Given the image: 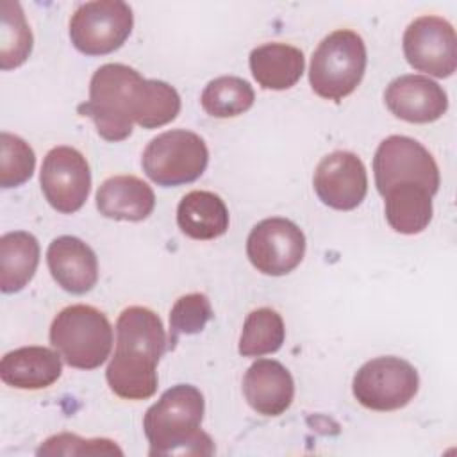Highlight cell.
<instances>
[{
  "instance_id": "6da1fadb",
  "label": "cell",
  "mask_w": 457,
  "mask_h": 457,
  "mask_svg": "<svg viewBox=\"0 0 457 457\" xmlns=\"http://www.w3.org/2000/svg\"><path fill=\"white\" fill-rule=\"evenodd\" d=\"M168 346L161 318L148 307L130 305L116 321V348L105 378L125 400H146L157 391V364Z\"/></svg>"
},
{
  "instance_id": "7a4b0ae2",
  "label": "cell",
  "mask_w": 457,
  "mask_h": 457,
  "mask_svg": "<svg viewBox=\"0 0 457 457\" xmlns=\"http://www.w3.org/2000/svg\"><path fill=\"white\" fill-rule=\"evenodd\" d=\"M204 409V395L195 386L177 384L166 389L143 418L148 455L214 453L211 436L202 430Z\"/></svg>"
},
{
  "instance_id": "3957f363",
  "label": "cell",
  "mask_w": 457,
  "mask_h": 457,
  "mask_svg": "<svg viewBox=\"0 0 457 457\" xmlns=\"http://www.w3.org/2000/svg\"><path fill=\"white\" fill-rule=\"evenodd\" d=\"M143 77L137 70L107 62L89 80V98L79 105L82 116L91 118L96 132L107 141H123L132 134L134 104Z\"/></svg>"
},
{
  "instance_id": "277c9868",
  "label": "cell",
  "mask_w": 457,
  "mask_h": 457,
  "mask_svg": "<svg viewBox=\"0 0 457 457\" xmlns=\"http://www.w3.org/2000/svg\"><path fill=\"white\" fill-rule=\"evenodd\" d=\"M50 343L68 366L95 370L111 355L112 327L107 316L91 305H68L50 325Z\"/></svg>"
},
{
  "instance_id": "5b68a950",
  "label": "cell",
  "mask_w": 457,
  "mask_h": 457,
  "mask_svg": "<svg viewBox=\"0 0 457 457\" xmlns=\"http://www.w3.org/2000/svg\"><path fill=\"white\" fill-rule=\"evenodd\" d=\"M366 61V45L357 32L350 29L330 32L311 57L309 82L312 91L325 100L341 102L361 84Z\"/></svg>"
},
{
  "instance_id": "8992f818",
  "label": "cell",
  "mask_w": 457,
  "mask_h": 457,
  "mask_svg": "<svg viewBox=\"0 0 457 457\" xmlns=\"http://www.w3.org/2000/svg\"><path fill=\"white\" fill-rule=\"evenodd\" d=\"M205 141L186 129H173L155 136L143 152L145 175L162 187L195 182L207 168Z\"/></svg>"
},
{
  "instance_id": "52a82bcc",
  "label": "cell",
  "mask_w": 457,
  "mask_h": 457,
  "mask_svg": "<svg viewBox=\"0 0 457 457\" xmlns=\"http://www.w3.org/2000/svg\"><path fill=\"white\" fill-rule=\"evenodd\" d=\"M420 377L416 368L395 355L375 357L364 362L353 375L352 391L355 400L371 411H396L405 407L418 393Z\"/></svg>"
},
{
  "instance_id": "ba28073f",
  "label": "cell",
  "mask_w": 457,
  "mask_h": 457,
  "mask_svg": "<svg viewBox=\"0 0 457 457\" xmlns=\"http://www.w3.org/2000/svg\"><path fill=\"white\" fill-rule=\"evenodd\" d=\"M134 14L121 0L80 4L70 20L71 45L86 55H107L130 36Z\"/></svg>"
},
{
  "instance_id": "9c48e42d",
  "label": "cell",
  "mask_w": 457,
  "mask_h": 457,
  "mask_svg": "<svg viewBox=\"0 0 457 457\" xmlns=\"http://www.w3.org/2000/svg\"><path fill=\"white\" fill-rule=\"evenodd\" d=\"M375 186L380 195L398 184H418L432 196L439 189V168L432 154L407 136L386 137L373 157Z\"/></svg>"
},
{
  "instance_id": "30bf717a",
  "label": "cell",
  "mask_w": 457,
  "mask_h": 457,
  "mask_svg": "<svg viewBox=\"0 0 457 457\" xmlns=\"http://www.w3.org/2000/svg\"><path fill=\"white\" fill-rule=\"evenodd\" d=\"M407 62L427 75L446 79L457 68V37L450 21L425 14L409 23L402 39Z\"/></svg>"
},
{
  "instance_id": "8fae6325",
  "label": "cell",
  "mask_w": 457,
  "mask_h": 457,
  "mask_svg": "<svg viewBox=\"0 0 457 457\" xmlns=\"http://www.w3.org/2000/svg\"><path fill=\"white\" fill-rule=\"evenodd\" d=\"M305 236L287 218H266L248 234L246 255L252 266L271 277L291 273L303 259Z\"/></svg>"
},
{
  "instance_id": "7c38bea8",
  "label": "cell",
  "mask_w": 457,
  "mask_h": 457,
  "mask_svg": "<svg viewBox=\"0 0 457 457\" xmlns=\"http://www.w3.org/2000/svg\"><path fill=\"white\" fill-rule=\"evenodd\" d=\"M39 184L46 202L57 212H77L91 191L89 164L77 148L55 146L43 159Z\"/></svg>"
},
{
  "instance_id": "4fadbf2b",
  "label": "cell",
  "mask_w": 457,
  "mask_h": 457,
  "mask_svg": "<svg viewBox=\"0 0 457 457\" xmlns=\"http://www.w3.org/2000/svg\"><path fill=\"white\" fill-rule=\"evenodd\" d=\"M312 184L318 198L336 211L355 209L368 193L364 162L353 152L345 150L332 152L320 161Z\"/></svg>"
},
{
  "instance_id": "5bb4252c",
  "label": "cell",
  "mask_w": 457,
  "mask_h": 457,
  "mask_svg": "<svg viewBox=\"0 0 457 457\" xmlns=\"http://www.w3.org/2000/svg\"><path fill=\"white\" fill-rule=\"evenodd\" d=\"M386 107L409 123H432L448 109L446 91L425 75H400L384 91Z\"/></svg>"
},
{
  "instance_id": "9a60e30c",
  "label": "cell",
  "mask_w": 457,
  "mask_h": 457,
  "mask_svg": "<svg viewBox=\"0 0 457 457\" xmlns=\"http://www.w3.org/2000/svg\"><path fill=\"white\" fill-rule=\"evenodd\" d=\"M46 264L57 286L71 295H84L96 286V255L87 243L75 236L55 237L48 245Z\"/></svg>"
},
{
  "instance_id": "2e32d148",
  "label": "cell",
  "mask_w": 457,
  "mask_h": 457,
  "mask_svg": "<svg viewBox=\"0 0 457 457\" xmlns=\"http://www.w3.org/2000/svg\"><path fill=\"white\" fill-rule=\"evenodd\" d=\"M243 395L255 412L280 416L293 403L295 380L278 361L257 359L245 373Z\"/></svg>"
},
{
  "instance_id": "e0dca14e",
  "label": "cell",
  "mask_w": 457,
  "mask_h": 457,
  "mask_svg": "<svg viewBox=\"0 0 457 457\" xmlns=\"http://www.w3.org/2000/svg\"><path fill=\"white\" fill-rule=\"evenodd\" d=\"M155 195L152 187L134 175L105 179L96 191V209L116 221H141L152 214Z\"/></svg>"
},
{
  "instance_id": "ac0fdd59",
  "label": "cell",
  "mask_w": 457,
  "mask_h": 457,
  "mask_svg": "<svg viewBox=\"0 0 457 457\" xmlns=\"http://www.w3.org/2000/svg\"><path fill=\"white\" fill-rule=\"evenodd\" d=\"M61 359L46 346H21L2 357L0 377L16 389H45L61 377Z\"/></svg>"
},
{
  "instance_id": "d6986e66",
  "label": "cell",
  "mask_w": 457,
  "mask_h": 457,
  "mask_svg": "<svg viewBox=\"0 0 457 457\" xmlns=\"http://www.w3.org/2000/svg\"><path fill=\"white\" fill-rule=\"evenodd\" d=\"M250 71L264 89L293 87L305 68L303 52L287 43H264L250 52Z\"/></svg>"
},
{
  "instance_id": "ffe728a7",
  "label": "cell",
  "mask_w": 457,
  "mask_h": 457,
  "mask_svg": "<svg viewBox=\"0 0 457 457\" xmlns=\"http://www.w3.org/2000/svg\"><path fill=\"white\" fill-rule=\"evenodd\" d=\"M177 225L191 239H216L228 228V209L216 193L196 189L179 202Z\"/></svg>"
},
{
  "instance_id": "44dd1931",
  "label": "cell",
  "mask_w": 457,
  "mask_h": 457,
  "mask_svg": "<svg viewBox=\"0 0 457 457\" xmlns=\"http://www.w3.org/2000/svg\"><path fill=\"white\" fill-rule=\"evenodd\" d=\"M384 212L389 227L405 236L423 232L432 220V195L418 184H398L384 195Z\"/></svg>"
},
{
  "instance_id": "7402d4cb",
  "label": "cell",
  "mask_w": 457,
  "mask_h": 457,
  "mask_svg": "<svg viewBox=\"0 0 457 457\" xmlns=\"http://www.w3.org/2000/svg\"><path fill=\"white\" fill-rule=\"evenodd\" d=\"M39 264V243L25 230H12L0 237V289L5 295L21 291Z\"/></svg>"
},
{
  "instance_id": "603a6c76",
  "label": "cell",
  "mask_w": 457,
  "mask_h": 457,
  "mask_svg": "<svg viewBox=\"0 0 457 457\" xmlns=\"http://www.w3.org/2000/svg\"><path fill=\"white\" fill-rule=\"evenodd\" d=\"M255 100L253 87L248 80L236 75L212 79L202 91L200 104L212 118H234L246 112Z\"/></svg>"
},
{
  "instance_id": "cb8c5ba5",
  "label": "cell",
  "mask_w": 457,
  "mask_h": 457,
  "mask_svg": "<svg viewBox=\"0 0 457 457\" xmlns=\"http://www.w3.org/2000/svg\"><path fill=\"white\" fill-rule=\"evenodd\" d=\"M180 112V96L173 86L164 80L143 79L136 107L134 123L143 129H157L177 118Z\"/></svg>"
},
{
  "instance_id": "d4e9b609",
  "label": "cell",
  "mask_w": 457,
  "mask_h": 457,
  "mask_svg": "<svg viewBox=\"0 0 457 457\" xmlns=\"http://www.w3.org/2000/svg\"><path fill=\"white\" fill-rule=\"evenodd\" d=\"M284 337L282 316L270 307H261L246 316L237 350L243 357H262L275 353L282 346Z\"/></svg>"
},
{
  "instance_id": "484cf974",
  "label": "cell",
  "mask_w": 457,
  "mask_h": 457,
  "mask_svg": "<svg viewBox=\"0 0 457 457\" xmlns=\"http://www.w3.org/2000/svg\"><path fill=\"white\" fill-rule=\"evenodd\" d=\"M0 68L4 71L21 66L32 52V32L18 2H2Z\"/></svg>"
},
{
  "instance_id": "4316f807",
  "label": "cell",
  "mask_w": 457,
  "mask_h": 457,
  "mask_svg": "<svg viewBox=\"0 0 457 457\" xmlns=\"http://www.w3.org/2000/svg\"><path fill=\"white\" fill-rule=\"evenodd\" d=\"M36 168L32 146L20 136L0 134V186L4 189L18 187L27 182Z\"/></svg>"
},
{
  "instance_id": "83f0119b",
  "label": "cell",
  "mask_w": 457,
  "mask_h": 457,
  "mask_svg": "<svg viewBox=\"0 0 457 457\" xmlns=\"http://www.w3.org/2000/svg\"><path fill=\"white\" fill-rule=\"evenodd\" d=\"M212 318V307L204 293H189L180 296L170 311V339L173 348L179 336L198 334Z\"/></svg>"
},
{
  "instance_id": "f1b7e54d",
  "label": "cell",
  "mask_w": 457,
  "mask_h": 457,
  "mask_svg": "<svg viewBox=\"0 0 457 457\" xmlns=\"http://www.w3.org/2000/svg\"><path fill=\"white\" fill-rule=\"evenodd\" d=\"M123 455V450L111 439H82L75 434H57L48 437L37 455Z\"/></svg>"
}]
</instances>
